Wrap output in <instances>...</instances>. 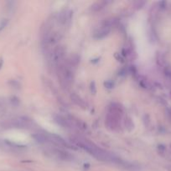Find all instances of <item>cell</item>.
<instances>
[{
	"label": "cell",
	"mask_w": 171,
	"mask_h": 171,
	"mask_svg": "<svg viewBox=\"0 0 171 171\" xmlns=\"http://www.w3.org/2000/svg\"><path fill=\"white\" fill-rule=\"evenodd\" d=\"M168 114H169V116H170V118L171 119V109L169 110V113H168Z\"/></svg>",
	"instance_id": "11"
},
{
	"label": "cell",
	"mask_w": 171,
	"mask_h": 171,
	"mask_svg": "<svg viewBox=\"0 0 171 171\" xmlns=\"http://www.w3.org/2000/svg\"><path fill=\"white\" fill-rule=\"evenodd\" d=\"M125 125H126V127H127V128L130 127V129H132V128H133V124H132V120H131V119H130V118H127V119H125Z\"/></svg>",
	"instance_id": "9"
},
{
	"label": "cell",
	"mask_w": 171,
	"mask_h": 171,
	"mask_svg": "<svg viewBox=\"0 0 171 171\" xmlns=\"http://www.w3.org/2000/svg\"><path fill=\"white\" fill-rule=\"evenodd\" d=\"M65 53H66L65 48L62 46H57L56 48H54L49 55L50 62L51 63L52 65L58 67L61 63V61L64 59Z\"/></svg>",
	"instance_id": "4"
},
{
	"label": "cell",
	"mask_w": 171,
	"mask_h": 171,
	"mask_svg": "<svg viewBox=\"0 0 171 171\" xmlns=\"http://www.w3.org/2000/svg\"><path fill=\"white\" fill-rule=\"evenodd\" d=\"M111 23H109L108 21H105V23L102 24L100 29H98L97 31L95 32L94 33V38L95 39H102L105 36H107L108 34V33L110 32L111 29Z\"/></svg>",
	"instance_id": "6"
},
{
	"label": "cell",
	"mask_w": 171,
	"mask_h": 171,
	"mask_svg": "<svg viewBox=\"0 0 171 171\" xmlns=\"http://www.w3.org/2000/svg\"><path fill=\"white\" fill-rule=\"evenodd\" d=\"M123 115V109L118 104H112L108 108L106 117V125L109 129L116 130L120 125V120Z\"/></svg>",
	"instance_id": "2"
},
{
	"label": "cell",
	"mask_w": 171,
	"mask_h": 171,
	"mask_svg": "<svg viewBox=\"0 0 171 171\" xmlns=\"http://www.w3.org/2000/svg\"><path fill=\"white\" fill-rule=\"evenodd\" d=\"M71 140L75 144L81 146L82 149H84L86 151H87L91 155L95 157L98 160L107 161V162H114V163L117 164L121 163V161L116 156L110 154L108 151H106L102 149L97 147L95 144L91 142L90 140L84 139V138H74V137Z\"/></svg>",
	"instance_id": "1"
},
{
	"label": "cell",
	"mask_w": 171,
	"mask_h": 171,
	"mask_svg": "<svg viewBox=\"0 0 171 171\" xmlns=\"http://www.w3.org/2000/svg\"><path fill=\"white\" fill-rule=\"evenodd\" d=\"M70 99H71L72 102H73L75 104L78 105L79 107H81V108H82V109H86V108H87L86 103L80 96H78L77 93H72V94L70 95Z\"/></svg>",
	"instance_id": "7"
},
{
	"label": "cell",
	"mask_w": 171,
	"mask_h": 171,
	"mask_svg": "<svg viewBox=\"0 0 171 171\" xmlns=\"http://www.w3.org/2000/svg\"><path fill=\"white\" fill-rule=\"evenodd\" d=\"M3 59L1 58L0 59V69L2 68V66H3Z\"/></svg>",
	"instance_id": "10"
},
{
	"label": "cell",
	"mask_w": 171,
	"mask_h": 171,
	"mask_svg": "<svg viewBox=\"0 0 171 171\" xmlns=\"http://www.w3.org/2000/svg\"><path fill=\"white\" fill-rule=\"evenodd\" d=\"M55 121L57 122V124H59L61 126L65 127V128H69L70 126V122L62 116L55 117Z\"/></svg>",
	"instance_id": "8"
},
{
	"label": "cell",
	"mask_w": 171,
	"mask_h": 171,
	"mask_svg": "<svg viewBox=\"0 0 171 171\" xmlns=\"http://www.w3.org/2000/svg\"><path fill=\"white\" fill-rule=\"evenodd\" d=\"M48 155H50V156H51L53 158H55L57 159H61L63 161H69L73 158L68 152L64 151L62 149H50L48 152Z\"/></svg>",
	"instance_id": "5"
},
{
	"label": "cell",
	"mask_w": 171,
	"mask_h": 171,
	"mask_svg": "<svg viewBox=\"0 0 171 171\" xmlns=\"http://www.w3.org/2000/svg\"><path fill=\"white\" fill-rule=\"evenodd\" d=\"M71 65L68 63H61L58 68V74L61 80V84L64 88H70L72 82H73V70L71 69Z\"/></svg>",
	"instance_id": "3"
}]
</instances>
